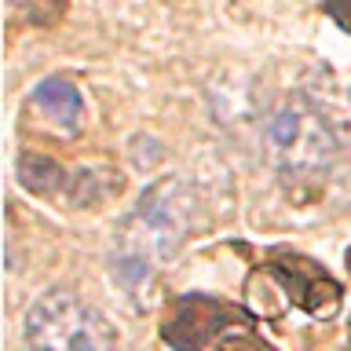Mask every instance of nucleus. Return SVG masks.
I'll return each mask as SVG.
<instances>
[{
	"label": "nucleus",
	"mask_w": 351,
	"mask_h": 351,
	"mask_svg": "<svg viewBox=\"0 0 351 351\" xmlns=\"http://www.w3.org/2000/svg\"><path fill=\"white\" fill-rule=\"evenodd\" d=\"M256 326V315L238 304H227L219 296L186 293L176 300L169 322L161 326L165 344L172 348H205V344H260L249 329Z\"/></svg>",
	"instance_id": "1"
},
{
	"label": "nucleus",
	"mask_w": 351,
	"mask_h": 351,
	"mask_svg": "<svg viewBox=\"0 0 351 351\" xmlns=\"http://www.w3.org/2000/svg\"><path fill=\"white\" fill-rule=\"evenodd\" d=\"M26 340L40 348H70L95 351L114 344V329L106 318L81 304L73 293H48L26 311Z\"/></svg>",
	"instance_id": "2"
},
{
	"label": "nucleus",
	"mask_w": 351,
	"mask_h": 351,
	"mask_svg": "<svg viewBox=\"0 0 351 351\" xmlns=\"http://www.w3.org/2000/svg\"><path fill=\"white\" fill-rule=\"evenodd\" d=\"M267 271L282 282V289H285L293 307H300V311H307L311 318H318V322L337 318L344 289L329 278V271L322 263L304 260V256H285V260L267 263Z\"/></svg>",
	"instance_id": "3"
},
{
	"label": "nucleus",
	"mask_w": 351,
	"mask_h": 351,
	"mask_svg": "<svg viewBox=\"0 0 351 351\" xmlns=\"http://www.w3.org/2000/svg\"><path fill=\"white\" fill-rule=\"evenodd\" d=\"M136 219L161 241V249L169 252L180 245V238L186 234L191 223V205L183 202V183L176 180H158L139 194L136 205Z\"/></svg>",
	"instance_id": "4"
},
{
	"label": "nucleus",
	"mask_w": 351,
	"mask_h": 351,
	"mask_svg": "<svg viewBox=\"0 0 351 351\" xmlns=\"http://www.w3.org/2000/svg\"><path fill=\"white\" fill-rule=\"evenodd\" d=\"M33 106H40L44 114L51 121H59V125H77L84 114V99H81V88L73 81H66V77H44V81L29 92Z\"/></svg>",
	"instance_id": "5"
},
{
	"label": "nucleus",
	"mask_w": 351,
	"mask_h": 351,
	"mask_svg": "<svg viewBox=\"0 0 351 351\" xmlns=\"http://www.w3.org/2000/svg\"><path fill=\"white\" fill-rule=\"evenodd\" d=\"M15 172H19V183L29 194H40V197H51L66 186V169L59 161L44 158V154H22Z\"/></svg>",
	"instance_id": "6"
},
{
	"label": "nucleus",
	"mask_w": 351,
	"mask_h": 351,
	"mask_svg": "<svg viewBox=\"0 0 351 351\" xmlns=\"http://www.w3.org/2000/svg\"><path fill=\"white\" fill-rule=\"evenodd\" d=\"M307 114L300 106H282V110H274V114L267 117V125H263V136H267V143L278 154H293V150H304L300 143L307 139V132H304V121Z\"/></svg>",
	"instance_id": "7"
},
{
	"label": "nucleus",
	"mask_w": 351,
	"mask_h": 351,
	"mask_svg": "<svg viewBox=\"0 0 351 351\" xmlns=\"http://www.w3.org/2000/svg\"><path fill=\"white\" fill-rule=\"evenodd\" d=\"M110 274H114L117 285L136 289L139 282L150 278V260L139 256V252H125V256H114V263H110Z\"/></svg>",
	"instance_id": "8"
},
{
	"label": "nucleus",
	"mask_w": 351,
	"mask_h": 351,
	"mask_svg": "<svg viewBox=\"0 0 351 351\" xmlns=\"http://www.w3.org/2000/svg\"><path fill=\"white\" fill-rule=\"evenodd\" d=\"M66 197H70V205H77V208L95 205L99 202V180H95V172L77 169L73 176H66Z\"/></svg>",
	"instance_id": "9"
},
{
	"label": "nucleus",
	"mask_w": 351,
	"mask_h": 351,
	"mask_svg": "<svg viewBox=\"0 0 351 351\" xmlns=\"http://www.w3.org/2000/svg\"><path fill=\"white\" fill-rule=\"evenodd\" d=\"M128 150H132V161H136V169H139V172L158 169V165H161L165 158H169L165 143H161V139H154V136H136Z\"/></svg>",
	"instance_id": "10"
},
{
	"label": "nucleus",
	"mask_w": 351,
	"mask_h": 351,
	"mask_svg": "<svg viewBox=\"0 0 351 351\" xmlns=\"http://www.w3.org/2000/svg\"><path fill=\"white\" fill-rule=\"evenodd\" d=\"M11 4L26 11V22H33V26H51L66 11V0H11Z\"/></svg>",
	"instance_id": "11"
},
{
	"label": "nucleus",
	"mask_w": 351,
	"mask_h": 351,
	"mask_svg": "<svg viewBox=\"0 0 351 351\" xmlns=\"http://www.w3.org/2000/svg\"><path fill=\"white\" fill-rule=\"evenodd\" d=\"M326 8H329V15L351 33V0H326Z\"/></svg>",
	"instance_id": "12"
},
{
	"label": "nucleus",
	"mask_w": 351,
	"mask_h": 351,
	"mask_svg": "<svg viewBox=\"0 0 351 351\" xmlns=\"http://www.w3.org/2000/svg\"><path fill=\"white\" fill-rule=\"evenodd\" d=\"M348 267H351V252H348Z\"/></svg>",
	"instance_id": "13"
}]
</instances>
